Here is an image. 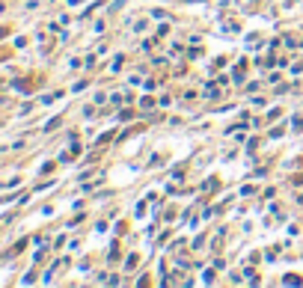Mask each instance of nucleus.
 I'll return each instance as SVG.
<instances>
[]
</instances>
